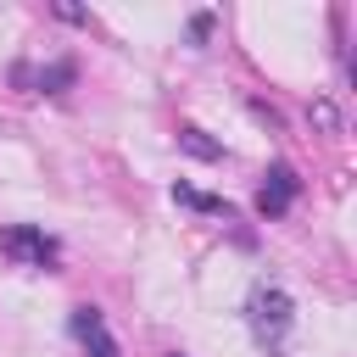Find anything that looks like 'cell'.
<instances>
[{
	"label": "cell",
	"instance_id": "277c9868",
	"mask_svg": "<svg viewBox=\"0 0 357 357\" xmlns=\"http://www.w3.org/2000/svg\"><path fill=\"white\" fill-rule=\"evenodd\" d=\"M73 335L84 340V357H117V340L106 335L100 307H73Z\"/></svg>",
	"mask_w": 357,
	"mask_h": 357
},
{
	"label": "cell",
	"instance_id": "5b68a950",
	"mask_svg": "<svg viewBox=\"0 0 357 357\" xmlns=\"http://www.w3.org/2000/svg\"><path fill=\"white\" fill-rule=\"evenodd\" d=\"M178 151H190V156H201V162H218V156H223V145L206 139V128H195V123L178 128Z\"/></svg>",
	"mask_w": 357,
	"mask_h": 357
},
{
	"label": "cell",
	"instance_id": "7a4b0ae2",
	"mask_svg": "<svg viewBox=\"0 0 357 357\" xmlns=\"http://www.w3.org/2000/svg\"><path fill=\"white\" fill-rule=\"evenodd\" d=\"M0 251L17 257L22 268H50V262H56V240H50L45 229H33V223H11V229H0Z\"/></svg>",
	"mask_w": 357,
	"mask_h": 357
},
{
	"label": "cell",
	"instance_id": "52a82bcc",
	"mask_svg": "<svg viewBox=\"0 0 357 357\" xmlns=\"http://www.w3.org/2000/svg\"><path fill=\"white\" fill-rule=\"evenodd\" d=\"M67 84H73V61H50V67L39 73V89H45V95H61Z\"/></svg>",
	"mask_w": 357,
	"mask_h": 357
},
{
	"label": "cell",
	"instance_id": "8992f818",
	"mask_svg": "<svg viewBox=\"0 0 357 357\" xmlns=\"http://www.w3.org/2000/svg\"><path fill=\"white\" fill-rule=\"evenodd\" d=\"M173 201H178V206H195V212H223V218H229V201L201 195V190H190V184H173Z\"/></svg>",
	"mask_w": 357,
	"mask_h": 357
},
{
	"label": "cell",
	"instance_id": "9c48e42d",
	"mask_svg": "<svg viewBox=\"0 0 357 357\" xmlns=\"http://www.w3.org/2000/svg\"><path fill=\"white\" fill-rule=\"evenodd\" d=\"M206 33H212V11H195L190 17V39H206Z\"/></svg>",
	"mask_w": 357,
	"mask_h": 357
},
{
	"label": "cell",
	"instance_id": "ba28073f",
	"mask_svg": "<svg viewBox=\"0 0 357 357\" xmlns=\"http://www.w3.org/2000/svg\"><path fill=\"white\" fill-rule=\"evenodd\" d=\"M312 123H318V128H329V134H335V128H340V112H335V106H329V100H312Z\"/></svg>",
	"mask_w": 357,
	"mask_h": 357
},
{
	"label": "cell",
	"instance_id": "6da1fadb",
	"mask_svg": "<svg viewBox=\"0 0 357 357\" xmlns=\"http://www.w3.org/2000/svg\"><path fill=\"white\" fill-rule=\"evenodd\" d=\"M245 318H251L257 340H279V335L290 329V296L273 290V284H257L251 301H245Z\"/></svg>",
	"mask_w": 357,
	"mask_h": 357
},
{
	"label": "cell",
	"instance_id": "3957f363",
	"mask_svg": "<svg viewBox=\"0 0 357 357\" xmlns=\"http://www.w3.org/2000/svg\"><path fill=\"white\" fill-rule=\"evenodd\" d=\"M262 178H268V184L257 190V212H262V218H284V212H290V201H296V190H301L296 167H290V162H273Z\"/></svg>",
	"mask_w": 357,
	"mask_h": 357
}]
</instances>
